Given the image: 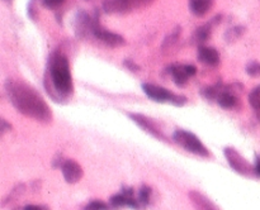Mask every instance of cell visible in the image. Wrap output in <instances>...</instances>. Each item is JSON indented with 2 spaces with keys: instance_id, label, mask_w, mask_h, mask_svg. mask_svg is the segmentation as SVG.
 <instances>
[{
  "instance_id": "1",
  "label": "cell",
  "mask_w": 260,
  "mask_h": 210,
  "mask_svg": "<svg viewBox=\"0 0 260 210\" xmlns=\"http://www.w3.org/2000/svg\"><path fill=\"white\" fill-rule=\"evenodd\" d=\"M5 93L10 104L27 118L45 124L52 121L53 115L48 104L35 88L24 81L8 78L5 81Z\"/></svg>"
},
{
  "instance_id": "2",
  "label": "cell",
  "mask_w": 260,
  "mask_h": 210,
  "mask_svg": "<svg viewBox=\"0 0 260 210\" xmlns=\"http://www.w3.org/2000/svg\"><path fill=\"white\" fill-rule=\"evenodd\" d=\"M45 88L56 103H66L74 93L73 76L68 57L60 51L50 55L45 73Z\"/></svg>"
},
{
  "instance_id": "3",
  "label": "cell",
  "mask_w": 260,
  "mask_h": 210,
  "mask_svg": "<svg viewBox=\"0 0 260 210\" xmlns=\"http://www.w3.org/2000/svg\"><path fill=\"white\" fill-rule=\"evenodd\" d=\"M173 142L182 147V148L187 149L190 153L197 154V156L201 157H206V158L211 157L210 149L192 132L185 131V129H177L174 134H173Z\"/></svg>"
},
{
  "instance_id": "4",
  "label": "cell",
  "mask_w": 260,
  "mask_h": 210,
  "mask_svg": "<svg viewBox=\"0 0 260 210\" xmlns=\"http://www.w3.org/2000/svg\"><path fill=\"white\" fill-rule=\"evenodd\" d=\"M142 90L150 99H152L156 103H169L173 105L183 106L184 104H187L188 100L187 96L178 95V94L169 91L168 89L154 85V83H142Z\"/></svg>"
},
{
  "instance_id": "5",
  "label": "cell",
  "mask_w": 260,
  "mask_h": 210,
  "mask_svg": "<svg viewBox=\"0 0 260 210\" xmlns=\"http://www.w3.org/2000/svg\"><path fill=\"white\" fill-rule=\"evenodd\" d=\"M223 153H225L226 159H228L229 164H230L234 171L243 175V176H253L255 174V169L246 161V158H244L239 153L238 149L233 148V147H226L223 149Z\"/></svg>"
},
{
  "instance_id": "6",
  "label": "cell",
  "mask_w": 260,
  "mask_h": 210,
  "mask_svg": "<svg viewBox=\"0 0 260 210\" xmlns=\"http://www.w3.org/2000/svg\"><path fill=\"white\" fill-rule=\"evenodd\" d=\"M127 116H128L129 119H132L140 128L144 129V131L146 132V133H149L150 136L155 137V138L160 139V141L168 142V138L165 137V134L162 133V131H160L159 125L155 123L154 119L149 118V116L140 113H127Z\"/></svg>"
},
{
  "instance_id": "7",
  "label": "cell",
  "mask_w": 260,
  "mask_h": 210,
  "mask_svg": "<svg viewBox=\"0 0 260 210\" xmlns=\"http://www.w3.org/2000/svg\"><path fill=\"white\" fill-rule=\"evenodd\" d=\"M221 22V15H216L215 18H212V20L207 22L206 24L201 25L196 29L194 34H193V40H194L196 45L205 46V43L210 39L211 34H212V29Z\"/></svg>"
},
{
  "instance_id": "8",
  "label": "cell",
  "mask_w": 260,
  "mask_h": 210,
  "mask_svg": "<svg viewBox=\"0 0 260 210\" xmlns=\"http://www.w3.org/2000/svg\"><path fill=\"white\" fill-rule=\"evenodd\" d=\"M93 35L109 47H121V46L126 45V39L122 35L103 29L101 25H96Z\"/></svg>"
},
{
  "instance_id": "9",
  "label": "cell",
  "mask_w": 260,
  "mask_h": 210,
  "mask_svg": "<svg viewBox=\"0 0 260 210\" xmlns=\"http://www.w3.org/2000/svg\"><path fill=\"white\" fill-rule=\"evenodd\" d=\"M61 171H62L63 179L66 180L68 184H76L83 177V169L74 159L63 161L62 166H61Z\"/></svg>"
},
{
  "instance_id": "10",
  "label": "cell",
  "mask_w": 260,
  "mask_h": 210,
  "mask_svg": "<svg viewBox=\"0 0 260 210\" xmlns=\"http://www.w3.org/2000/svg\"><path fill=\"white\" fill-rule=\"evenodd\" d=\"M188 196H189L190 202L196 210H221L212 200L208 199L202 192L192 190V191H189Z\"/></svg>"
},
{
  "instance_id": "11",
  "label": "cell",
  "mask_w": 260,
  "mask_h": 210,
  "mask_svg": "<svg viewBox=\"0 0 260 210\" xmlns=\"http://www.w3.org/2000/svg\"><path fill=\"white\" fill-rule=\"evenodd\" d=\"M198 61L207 66H217L220 63V53L216 48L208 47V46H200L198 47Z\"/></svg>"
},
{
  "instance_id": "12",
  "label": "cell",
  "mask_w": 260,
  "mask_h": 210,
  "mask_svg": "<svg viewBox=\"0 0 260 210\" xmlns=\"http://www.w3.org/2000/svg\"><path fill=\"white\" fill-rule=\"evenodd\" d=\"M131 9V0H106L103 12L107 14H121Z\"/></svg>"
},
{
  "instance_id": "13",
  "label": "cell",
  "mask_w": 260,
  "mask_h": 210,
  "mask_svg": "<svg viewBox=\"0 0 260 210\" xmlns=\"http://www.w3.org/2000/svg\"><path fill=\"white\" fill-rule=\"evenodd\" d=\"M215 0H189V10L197 17H203L212 8Z\"/></svg>"
},
{
  "instance_id": "14",
  "label": "cell",
  "mask_w": 260,
  "mask_h": 210,
  "mask_svg": "<svg viewBox=\"0 0 260 210\" xmlns=\"http://www.w3.org/2000/svg\"><path fill=\"white\" fill-rule=\"evenodd\" d=\"M170 75H172L173 77V81H174V83L177 86H184L185 83L188 82V73L187 71H185V67L184 65H178V63H175V65L170 66V70H169Z\"/></svg>"
},
{
  "instance_id": "15",
  "label": "cell",
  "mask_w": 260,
  "mask_h": 210,
  "mask_svg": "<svg viewBox=\"0 0 260 210\" xmlns=\"http://www.w3.org/2000/svg\"><path fill=\"white\" fill-rule=\"evenodd\" d=\"M222 89H223V83L217 82L215 83V85H211V86H207V88L202 89V90H201V95H202L203 98L207 99V100L217 101L218 96H220V94L222 93Z\"/></svg>"
},
{
  "instance_id": "16",
  "label": "cell",
  "mask_w": 260,
  "mask_h": 210,
  "mask_svg": "<svg viewBox=\"0 0 260 210\" xmlns=\"http://www.w3.org/2000/svg\"><path fill=\"white\" fill-rule=\"evenodd\" d=\"M244 32H245V27H243V25H236V27L230 28V29L226 30L225 39L228 40L229 43L234 42V40L239 39V38L243 35Z\"/></svg>"
},
{
  "instance_id": "17",
  "label": "cell",
  "mask_w": 260,
  "mask_h": 210,
  "mask_svg": "<svg viewBox=\"0 0 260 210\" xmlns=\"http://www.w3.org/2000/svg\"><path fill=\"white\" fill-rule=\"evenodd\" d=\"M137 200H139L141 207L147 206V205L150 204V200H151V189H150L149 186H146V185H144V186L140 189Z\"/></svg>"
},
{
  "instance_id": "18",
  "label": "cell",
  "mask_w": 260,
  "mask_h": 210,
  "mask_svg": "<svg viewBox=\"0 0 260 210\" xmlns=\"http://www.w3.org/2000/svg\"><path fill=\"white\" fill-rule=\"evenodd\" d=\"M249 103L255 111L260 110V85L249 94Z\"/></svg>"
},
{
  "instance_id": "19",
  "label": "cell",
  "mask_w": 260,
  "mask_h": 210,
  "mask_svg": "<svg viewBox=\"0 0 260 210\" xmlns=\"http://www.w3.org/2000/svg\"><path fill=\"white\" fill-rule=\"evenodd\" d=\"M179 35H180V27H177L174 30H173L172 33H170L169 35H168L167 38H165L164 43H162L161 47H162V48L172 47V46L174 45V43L178 40V38H179Z\"/></svg>"
},
{
  "instance_id": "20",
  "label": "cell",
  "mask_w": 260,
  "mask_h": 210,
  "mask_svg": "<svg viewBox=\"0 0 260 210\" xmlns=\"http://www.w3.org/2000/svg\"><path fill=\"white\" fill-rule=\"evenodd\" d=\"M84 210H112V207L111 205L102 201V200H93L86 205Z\"/></svg>"
},
{
  "instance_id": "21",
  "label": "cell",
  "mask_w": 260,
  "mask_h": 210,
  "mask_svg": "<svg viewBox=\"0 0 260 210\" xmlns=\"http://www.w3.org/2000/svg\"><path fill=\"white\" fill-rule=\"evenodd\" d=\"M246 73L249 76H253V77H256V76H260V63L256 62V61H251L246 65Z\"/></svg>"
},
{
  "instance_id": "22",
  "label": "cell",
  "mask_w": 260,
  "mask_h": 210,
  "mask_svg": "<svg viewBox=\"0 0 260 210\" xmlns=\"http://www.w3.org/2000/svg\"><path fill=\"white\" fill-rule=\"evenodd\" d=\"M65 0H42V5L48 9H56L60 5H62Z\"/></svg>"
},
{
  "instance_id": "23",
  "label": "cell",
  "mask_w": 260,
  "mask_h": 210,
  "mask_svg": "<svg viewBox=\"0 0 260 210\" xmlns=\"http://www.w3.org/2000/svg\"><path fill=\"white\" fill-rule=\"evenodd\" d=\"M123 65L126 66V67L128 68L129 71H134V72H137V71H140V66L136 65V63H135L132 60H128V58L123 61Z\"/></svg>"
},
{
  "instance_id": "24",
  "label": "cell",
  "mask_w": 260,
  "mask_h": 210,
  "mask_svg": "<svg viewBox=\"0 0 260 210\" xmlns=\"http://www.w3.org/2000/svg\"><path fill=\"white\" fill-rule=\"evenodd\" d=\"M185 67V71H187L188 76H194L196 73H197V67H196L194 65H184Z\"/></svg>"
},
{
  "instance_id": "25",
  "label": "cell",
  "mask_w": 260,
  "mask_h": 210,
  "mask_svg": "<svg viewBox=\"0 0 260 210\" xmlns=\"http://www.w3.org/2000/svg\"><path fill=\"white\" fill-rule=\"evenodd\" d=\"M10 129H12V125H10V124H8L5 119H3V120H2V132H3V133L10 131Z\"/></svg>"
},
{
  "instance_id": "26",
  "label": "cell",
  "mask_w": 260,
  "mask_h": 210,
  "mask_svg": "<svg viewBox=\"0 0 260 210\" xmlns=\"http://www.w3.org/2000/svg\"><path fill=\"white\" fill-rule=\"evenodd\" d=\"M24 210H45V207L40 206V205H27L24 206Z\"/></svg>"
},
{
  "instance_id": "27",
  "label": "cell",
  "mask_w": 260,
  "mask_h": 210,
  "mask_svg": "<svg viewBox=\"0 0 260 210\" xmlns=\"http://www.w3.org/2000/svg\"><path fill=\"white\" fill-rule=\"evenodd\" d=\"M254 169H255V175H256V176L260 177V156L256 157L255 167H254Z\"/></svg>"
}]
</instances>
